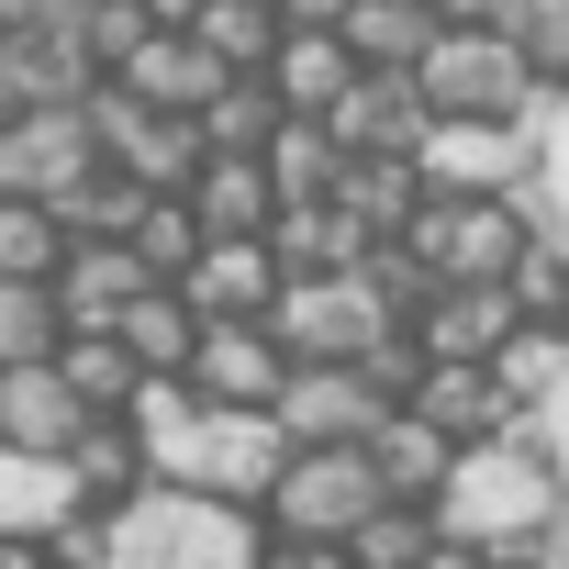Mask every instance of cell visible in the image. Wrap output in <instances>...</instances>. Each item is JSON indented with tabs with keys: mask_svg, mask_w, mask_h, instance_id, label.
I'll list each match as a JSON object with an SVG mask.
<instances>
[{
	"mask_svg": "<svg viewBox=\"0 0 569 569\" xmlns=\"http://www.w3.org/2000/svg\"><path fill=\"white\" fill-rule=\"evenodd\" d=\"M525 569H569V480L547 491V513H536V536H525Z\"/></svg>",
	"mask_w": 569,
	"mask_h": 569,
	"instance_id": "44",
	"label": "cell"
},
{
	"mask_svg": "<svg viewBox=\"0 0 569 569\" xmlns=\"http://www.w3.org/2000/svg\"><path fill=\"white\" fill-rule=\"evenodd\" d=\"M558 90H569V79H558Z\"/></svg>",
	"mask_w": 569,
	"mask_h": 569,
	"instance_id": "54",
	"label": "cell"
},
{
	"mask_svg": "<svg viewBox=\"0 0 569 569\" xmlns=\"http://www.w3.org/2000/svg\"><path fill=\"white\" fill-rule=\"evenodd\" d=\"M68 325H57V291L46 279H0V369H23V358H46Z\"/></svg>",
	"mask_w": 569,
	"mask_h": 569,
	"instance_id": "39",
	"label": "cell"
},
{
	"mask_svg": "<svg viewBox=\"0 0 569 569\" xmlns=\"http://www.w3.org/2000/svg\"><path fill=\"white\" fill-rule=\"evenodd\" d=\"M68 12V0H0V34H12V23H57Z\"/></svg>",
	"mask_w": 569,
	"mask_h": 569,
	"instance_id": "48",
	"label": "cell"
},
{
	"mask_svg": "<svg viewBox=\"0 0 569 569\" xmlns=\"http://www.w3.org/2000/svg\"><path fill=\"white\" fill-rule=\"evenodd\" d=\"M57 246H68V223L46 201H0V279H46Z\"/></svg>",
	"mask_w": 569,
	"mask_h": 569,
	"instance_id": "40",
	"label": "cell"
},
{
	"mask_svg": "<svg viewBox=\"0 0 569 569\" xmlns=\"http://www.w3.org/2000/svg\"><path fill=\"white\" fill-rule=\"evenodd\" d=\"M268 12H279V23H336L347 0H268Z\"/></svg>",
	"mask_w": 569,
	"mask_h": 569,
	"instance_id": "49",
	"label": "cell"
},
{
	"mask_svg": "<svg viewBox=\"0 0 569 569\" xmlns=\"http://www.w3.org/2000/svg\"><path fill=\"white\" fill-rule=\"evenodd\" d=\"M425 34H436L425 0H347V12H336V46H347L358 68H413Z\"/></svg>",
	"mask_w": 569,
	"mask_h": 569,
	"instance_id": "27",
	"label": "cell"
},
{
	"mask_svg": "<svg viewBox=\"0 0 569 569\" xmlns=\"http://www.w3.org/2000/svg\"><path fill=\"white\" fill-rule=\"evenodd\" d=\"M413 90H425L436 123H513V112L536 101V79L513 68L502 23H436L425 57H413Z\"/></svg>",
	"mask_w": 569,
	"mask_h": 569,
	"instance_id": "3",
	"label": "cell"
},
{
	"mask_svg": "<svg viewBox=\"0 0 569 569\" xmlns=\"http://www.w3.org/2000/svg\"><path fill=\"white\" fill-rule=\"evenodd\" d=\"M101 68H79V46L57 34V23H12L0 34V112H57V101H79Z\"/></svg>",
	"mask_w": 569,
	"mask_h": 569,
	"instance_id": "17",
	"label": "cell"
},
{
	"mask_svg": "<svg viewBox=\"0 0 569 569\" xmlns=\"http://www.w3.org/2000/svg\"><path fill=\"white\" fill-rule=\"evenodd\" d=\"M257 246L279 257V279H325V268H347V246H358V223H347L336 201H279V212L257 223Z\"/></svg>",
	"mask_w": 569,
	"mask_h": 569,
	"instance_id": "23",
	"label": "cell"
},
{
	"mask_svg": "<svg viewBox=\"0 0 569 569\" xmlns=\"http://www.w3.org/2000/svg\"><path fill=\"white\" fill-rule=\"evenodd\" d=\"M502 436H513V447H536V469H547V480H569V380H558V391H536Z\"/></svg>",
	"mask_w": 569,
	"mask_h": 569,
	"instance_id": "43",
	"label": "cell"
},
{
	"mask_svg": "<svg viewBox=\"0 0 569 569\" xmlns=\"http://www.w3.org/2000/svg\"><path fill=\"white\" fill-rule=\"evenodd\" d=\"M268 413H279V436H291V447H358L391 402H380L347 358H291V369H279V391H268Z\"/></svg>",
	"mask_w": 569,
	"mask_h": 569,
	"instance_id": "7",
	"label": "cell"
},
{
	"mask_svg": "<svg viewBox=\"0 0 569 569\" xmlns=\"http://www.w3.org/2000/svg\"><path fill=\"white\" fill-rule=\"evenodd\" d=\"M123 246H134V268H146V279H179V268L201 257V223H190V201H179V190H146V212L123 223Z\"/></svg>",
	"mask_w": 569,
	"mask_h": 569,
	"instance_id": "35",
	"label": "cell"
},
{
	"mask_svg": "<svg viewBox=\"0 0 569 569\" xmlns=\"http://www.w3.org/2000/svg\"><path fill=\"white\" fill-rule=\"evenodd\" d=\"M68 513V469L34 447H0V536H46Z\"/></svg>",
	"mask_w": 569,
	"mask_h": 569,
	"instance_id": "32",
	"label": "cell"
},
{
	"mask_svg": "<svg viewBox=\"0 0 569 569\" xmlns=\"http://www.w3.org/2000/svg\"><path fill=\"white\" fill-rule=\"evenodd\" d=\"M279 336L268 325H201L190 336V358H179V380H190V402H268L279 391Z\"/></svg>",
	"mask_w": 569,
	"mask_h": 569,
	"instance_id": "12",
	"label": "cell"
},
{
	"mask_svg": "<svg viewBox=\"0 0 569 569\" xmlns=\"http://www.w3.org/2000/svg\"><path fill=\"white\" fill-rule=\"evenodd\" d=\"M347 369H358L380 402H413V380H425V347H413V325H380L369 347H347Z\"/></svg>",
	"mask_w": 569,
	"mask_h": 569,
	"instance_id": "41",
	"label": "cell"
},
{
	"mask_svg": "<svg viewBox=\"0 0 569 569\" xmlns=\"http://www.w3.org/2000/svg\"><path fill=\"white\" fill-rule=\"evenodd\" d=\"M279 458H291V436H279V413H268V402H201V413H190V436H179V458H168V480H190V491H212V502H246V513H257V491L279 480Z\"/></svg>",
	"mask_w": 569,
	"mask_h": 569,
	"instance_id": "4",
	"label": "cell"
},
{
	"mask_svg": "<svg viewBox=\"0 0 569 569\" xmlns=\"http://www.w3.org/2000/svg\"><path fill=\"white\" fill-rule=\"evenodd\" d=\"M402 413H425V425H436V436H458V447L513 425V402L491 391V369H480V358H425V380H413V402H402Z\"/></svg>",
	"mask_w": 569,
	"mask_h": 569,
	"instance_id": "20",
	"label": "cell"
},
{
	"mask_svg": "<svg viewBox=\"0 0 569 569\" xmlns=\"http://www.w3.org/2000/svg\"><path fill=\"white\" fill-rule=\"evenodd\" d=\"M46 291H57V325H112L134 291H146V268L123 234H68L57 268H46Z\"/></svg>",
	"mask_w": 569,
	"mask_h": 569,
	"instance_id": "14",
	"label": "cell"
},
{
	"mask_svg": "<svg viewBox=\"0 0 569 569\" xmlns=\"http://www.w3.org/2000/svg\"><path fill=\"white\" fill-rule=\"evenodd\" d=\"M369 502H380V480H369L358 447H291V458H279V480L257 491V525H268V536H325V547H336Z\"/></svg>",
	"mask_w": 569,
	"mask_h": 569,
	"instance_id": "5",
	"label": "cell"
},
{
	"mask_svg": "<svg viewBox=\"0 0 569 569\" xmlns=\"http://www.w3.org/2000/svg\"><path fill=\"white\" fill-rule=\"evenodd\" d=\"M57 34L79 46V68H123V57H134V34H157V23H146V0H68Z\"/></svg>",
	"mask_w": 569,
	"mask_h": 569,
	"instance_id": "36",
	"label": "cell"
},
{
	"mask_svg": "<svg viewBox=\"0 0 569 569\" xmlns=\"http://www.w3.org/2000/svg\"><path fill=\"white\" fill-rule=\"evenodd\" d=\"M46 369L68 380V402H79V413H112V402L134 391V347H123L112 325H68V336L46 347Z\"/></svg>",
	"mask_w": 569,
	"mask_h": 569,
	"instance_id": "25",
	"label": "cell"
},
{
	"mask_svg": "<svg viewBox=\"0 0 569 569\" xmlns=\"http://www.w3.org/2000/svg\"><path fill=\"white\" fill-rule=\"evenodd\" d=\"M257 168H268L279 201H325V190H336V134H325V112H279V123L257 134Z\"/></svg>",
	"mask_w": 569,
	"mask_h": 569,
	"instance_id": "26",
	"label": "cell"
},
{
	"mask_svg": "<svg viewBox=\"0 0 569 569\" xmlns=\"http://www.w3.org/2000/svg\"><path fill=\"white\" fill-rule=\"evenodd\" d=\"M413 569H491V558H480V547H458V536H425V558H413Z\"/></svg>",
	"mask_w": 569,
	"mask_h": 569,
	"instance_id": "46",
	"label": "cell"
},
{
	"mask_svg": "<svg viewBox=\"0 0 569 569\" xmlns=\"http://www.w3.org/2000/svg\"><path fill=\"white\" fill-rule=\"evenodd\" d=\"M34 547H46V569H112V513L68 502V513H57V525H46Z\"/></svg>",
	"mask_w": 569,
	"mask_h": 569,
	"instance_id": "42",
	"label": "cell"
},
{
	"mask_svg": "<svg viewBox=\"0 0 569 569\" xmlns=\"http://www.w3.org/2000/svg\"><path fill=\"white\" fill-rule=\"evenodd\" d=\"M190 12H201V0H146V23H157V34H179Z\"/></svg>",
	"mask_w": 569,
	"mask_h": 569,
	"instance_id": "50",
	"label": "cell"
},
{
	"mask_svg": "<svg viewBox=\"0 0 569 569\" xmlns=\"http://www.w3.org/2000/svg\"><path fill=\"white\" fill-rule=\"evenodd\" d=\"M257 569H347V547H325V536H257Z\"/></svg>",
	"mask_w": 569,
	"mask_h": 569,
	"instance_id": "45",
	"label": "cell"
},
{
	"mask_svg": "<svg viewBox=\"0 0 569 569\" xmlns=\"http://www.w3.org/2000/svg\"><path fill=\"white\" fill-rule=\"evenodd\" d=\"M402 246L425 257V279H502L513 257H525V212L491 190V201H413L402 212Z\"/></svg>",
	"mask_w": 569,
	"mask_h": 569,
	"instance_id": "6",
	"label": "cell"
},
{
	"mask_svg": "<svg viewBox=\"0 0 569 569\" xmlns=\"http://www.w3.org/2000/svg\"><path fill=\"white\" fill-rule=\"evenodd\" d=\"M547 325H558V336H569V291H558V313H547Z\"/></svg>",
	"mask_w": 569,
	"mask_h": 569,
	"instance_id": "52",
	"label": "cell"
},
{
	"mask_svg": "<svg viewBox=\"0 0 569 569\" xmlns=\"http://www.w3.org/2000/svg\"><path fill=\"white\" fill-rule=\"evenodd\" d=\"M436 23H502V0H425Z\"/></svg>",
	"mask_w": 569,
	"mask_h": 569,
	"instance_id": "47",
	"label": "cell"
},
{
	"mask_svg": "<svg viewBox=\"0 0 569 569\" xmlns=\"http://www.w3.org/2000/svg\"><path fill=\"white\" fill-rule=\"evenodd\" d=\"M0 569H46V547L34 536H0Z\"/></svg>",
	"mask_w": 569,
	"mask_h": 569,
	"instance_id": "51",
	"label": "cell"
},
{
	"mask_svg": "<svg viewBox=\"0 0 569 569\" xmlns=\"http://www.w3.org/2000/svg\"><path fill=\"white\" fill-rule=\"evenodd\" d=\"M257 79H268L279 112H336V90L358 79V57L336 46V23H279V46L257 57Z\"/></svg>",
	"mask_w": 569,
	"mask_h": 569,
	"instance_id": "16",
	"label": "cell"
},
{
	"mask_svg": "<svg viewBox=\"0 0 569 569\" xmlns=\"http://www.w3.org/2000/svg\"><path fill=\"white\" fill-rule=\"evenodd\" d=\"M179 34H190L212 68H257V57L279 46V12H268V0H201V12H190Z\"/></svg>",
	"mask_w": 569,
	"mask_h": 569,
	"instance_id": "33",
	"label": "cell"
},
{
	"mask_svg": "<svg viewBox=\"0 0 569 569\" xmlns=\"http://www.w3.org/2000/svg\"><path fill=\"white\" fill-rule=\"evenodd\" d=\"M112 79H123V90H134L146 112H201V90H212L223 68H212V57H201L190 34H134V57H123Z\"/></svg>",
	"mask_w": 569,
	"mask_h": 569,
	"instance_id": "22",
	"label": "cell"
},
{
	"mask_svg": "<svg viewBox=\"0 0 569 569\" xmlns=\"http://www.w3.org/2000/svg\"><path fill=\"white\" fill-rule=\"evenodd\" d=\"M112 168H134L146 190H190V168H201V123H190V112H134L123 146H112Z\"/></svg>",
	"mask_w": 569,
	"mask_h": 569,
	"instance_id": "28",
	"label": "cell"
},
{
	"mask_svg": "<svg viewBox=\"0 0 569 569\" xmlns=\"http://www.w3.org/2000/svg\"><path fill=\"white\" fill-rule=\"evenodd\" d=\"M57 469H68V502H90V513H112V502H134V491L157 480L123 413H79V425H68V447H57Z\"/></svg>",
	"mask_w": 569,
	"mask_h": 569,
	"instance_id": "15",
	"label": "cell"
},
{
	"mask_svg": "<svg viewBox=\"0 0 569 569\" xmlns=\"http://www.w3.org/2000/svg\"><path fill=\"white\" fill-rule=\"evenodd\" d=\"M413 179L436 201H491V190L525 179V134L513 123H425L413 134Z\"/></svg>",
	"mask_w": 569,
	"mask_h": 569,
	"instance_id": "9",
	"label": "cell"
},
{
	"mask_svg": "<svg viewBox=\"0 0 569 569\" xmlns=\"http://www.w3.org/2000/svg\"><path fill=\"white\" fill-rule=\"evenodd\" d=\"M480 369H491V391H502V402L525 413L536 391H558V380H569V336H558V325H525V313H513V325H502V347H491Z\"/></svg>",
	"mask_w": 569,
	"mask_h": 569,
	"instance_id": "29",
	"label": "cell"
},
{
	"mask_svg": "<svg viewBox=\"0 0 569 569\" xmlns=\"http://www.w3.org/2000/svg\"><path fill=\"white\" fill-rule=\"evenodd\" d=\"M179 201H190V223H201V234H257V223L279 212V190H268L257 146H246V157H212V146H201V168H190V190H179Z\"/></svg>",
	"mask_w": 569,
	"mask_h": 569,
	"instance_id": "21",
	"label": "cell"
},
{
	"mask_svg": "<svg viewBox=\"0 0 569 569\" xmlns=\"http://www.w3.org/2000/svg\"><path fill=\"white\" fill-rule=\"evenodd\" d=\"M491 569H525V558H491Z\"/></svg>",
	"mask_w": 569,
	"mask_h": 569,
	"instance_id": "53",
	"label": "cell"
},
{
	"mask_svg": "<svg viewBox=\"0 0 569 569\" xmlns=\"http://www.w3.org/2000/svg\"><path fill=\"white\" fill-rule=\"evenodd\" d=\"M425 536H436V513H425V502H369L336 547H347V569H413V558H425Z\"/></svg>",
	"mask_w": 569,
	"mask_h": 569,
	"instance_id": "34",
	"label": "cell"
},
{
	"mask_svg": "<svg viewBox=\"0 0 569 569\" xmlns=\"http://www.w3.org/2000/svg\"><path fill=\"white\" fill-rule=\"evenodd\" d=\"M257 513L212 502L190 480H146L134 502H112V569H257Z\"/></svg>",
	"mask_w": 569,
	"mask_h": 569,
	"instance_id": "1",
	"label": "cell"
},
{
	"mask_svg": "<svg viewBox=\"0 0 569 569\" xmlns=\"http://www.w3.org/2000/svg\"><path fill=\"white\" fill-rule=\"evenodd\" d=\"M68 425H79V402H68V380H57L46 358L0 369V447H34V458H57V447H68Z\"/></svg>",
	"mask_w": 569,
	"mask_h": 569,
	"instance_id": "24",
	"label": "cell"
},
{
	"mask_svg": "<svg viewBox=\"0 0 569 569\" xmlns=\"http://www.w3.org/2000/svg\"><path fill=\"white\" fill-rule=\"evenodd\" d=\"M502 46L525 79H569V0H502Z\"/></svg>",
	"mask_w": 569,
	"mask_h": 569,
	"instance_id": "38",
	"label": "cell"
},
{
	"mask_svg": "<svg viewBox=\"0 0 569 569\" xmlns=\"http://www.w3.org/2000/svg\"><path fill=\"white\" fill-rule=\"evenodd\" d=\"M425 123H436V112H425L413 68H358V79L336 90V112H325L336 157H347V146H391V157H413V134H425Z\"/></svg>",
	"mask_w": 569,
	"mask_h": 569,
	"instance_id": "13",
	"label": "cell"
},
{
	"mask_svg": "<svg viewBox=\"0 0 569 569\" xmlns=\"http://www.w3.org/2000/svg\"><path fill=\"white\" fill-rule=\"evenodd\" d=\"M257 325L279 336V358H347V347H369L391 313L358 291L347 268H325V279H279V302H268Z\"/></svg>",
	"mask_w": 569,
	"mask_h": 569,
	"instance_id": "8",
	"label": "cell"
},
{
	"mask_svg": "<svg viewBox=\"0 0 569 569\" xmlns=\"http://www.w3.org/2000/svg\"><path fill=\"white\" fill-rule=\"evenodd\" d=\"M168 291H179L201 325H257V313L279 302V257H268L257 234H201V257L168 279Z\"/></svg>",
	"mask_w": 569,
	"mask_h": 569,
	"instance_id": "11",
	"label": "cell"
},
{
	"mask_svg": "<svg viewBox=\"0 0 569 569\" xmlns=\"http://www.w3.org/2000/svg\"><path fill=\"white\" fill-rule=\"evenodd\" d=\"M90 157H101V146H90L79 101H57V112H0V201H57Z\"/></svg>",
	"mask_w": 569,
	"mask_h": 569,
	"instance_id": "10",
	"label": "cell"
},
{
	"mask_svg": "<svg viewBox=\"0 0 569 569\" xmlns=\"http://www.w3.org/2000/svg\"><path fill=\"white\" fill-rule=\"evenodd\" d=\"M112 336L134 347V369H179V358H190V336H201V313L168 291V279H146V291L112 313Z\"/></svg>",
	"mask_w": 569,
	"mask_h": 569,
	"instance_id": "30",
	"label": "cell"
},
{
	"mask_svg": "<svg viewBox=\"0 0 569 569\" xmlns=\"http://www.w3.org/2000/svg\"><path fill=\"white\" fill-rule=\"evenodd\" d=\"M513 134H525V179L569 201V90L558 79H536V101L513 112Z\"/></svg>",
	"mask_w": 569,
	"mask_h": 569,
	"instance_id": "37",
	"label": "cell"
},
{
	"mask_svg": "<svg viewBox=\"0 0 569 569\" xmlns=\"http://www.w3.org/2000/svg\"><path fill=\"white\" fill-rule=\"evenodd\" d=\"M190 123H201V146H212V157H246V146L279 123V101H268V79H257V68H223V79L201 90V112H190Z\"/></svg>",
	"mask_w": 569,
	"mask_h": 569,
	"instance_id": "31",
	"label": "cell"
},
{
	"mask_svg": "<svg viewBox=\"0 0 569 569\" xmlns=\"http://www.w3.org/2000/svg\"><path fill=\"white\" fill-rule=\"evenodd\" d=\"M358 458H369V480H380V502H436V480H447V458H458V436H436L425 413H380L369 436H358Z\"/></svg>",
	"mask_w": 569,
	"mask_h": 569,
	"instance_id": "18",
	"label": "cell"
},
{
	"mask_svg": "<svg viewBox=\"0 0 569 569\" xmlns=\"http://www.w3.org/2000/svg\"><path fill=\"white\" fill-rule=\"evenodd\" d=\"M358 234H402V212L425 201V179H413V157H391V146H347L336 157V190H325Z\"/></svg>",
	"mask_w": 569,
	"mask_h": 569,
	"instance_id": "19",
	"label": "cell"
},
{
	"mask_svg": "<svg viewBox=\"0 0 569 569\" xmlns=\"http://www.w3.org/2000/svg\"><path fill=\"white\" fill-rule=\"evenodd\" d=\"M547 469H536V447H513V436H469L458 458H447V480H436V536H458V547H480V558H525V536H536V513H547Z\"/></svg>",
	"mask_w": 569,
	"mask_h": 569,
	"instance_id": "2",
	"label": "cell"
}]
</instances>
